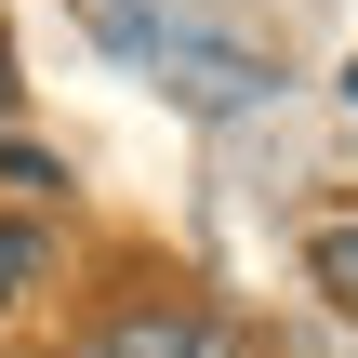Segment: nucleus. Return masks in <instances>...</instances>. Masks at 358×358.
I'll list each match as a JSON object with an SVG mask.
<instances>
[{
    "label": "nucleus",
    "instance_id": "1",
    "mask_svg": "<svg viewBox=\"0 0 358 358\" xmlns=\"http://www.w3.org/2000/svg\"><path fill=\"white\" fill-rule=\"evenodd\" d=\"M146 66L173 80V106H199V120H226V106H252L266 93V53H239V40H213V27H159L146 40Z\"/></svg>",
    "mask_w": 358,
    "mask_h": 358
},
{
    "label": "nucleus",
    "instance_id": "2",
    "mask_svg": "<svg viewBox=\"0 0 358 358\" xmlns=\"http://www.w3.org/2000/svg\"><path fill=\"white\" fill-rule=\"evenodd\" d=\"M93 358H239L199 306H120L106 332H93Z\"/></svg>",
    "mask_w": 358,
    "mask_h": 358
},
{
    "label": "nucleus",
    "instance_id": "3",
    "mask_svg": "<svg viewBox=\"0 0 358 358\" xmlns=\"http://www.w3.org/2000/svg\"><path fill=\"white\" fill-rule=\"evenodd\" d=\"M306 266H319V292H332V306H358V226H319V252H306Z\"/></svg>",
    "mask_w": 358,
    "mask_h": 358
},
{
    "label": "nucleus",
    "instance_id": "4",
    "mask_svg": "<svg viewBox=\"0 0 358 358\" xmlns=\"http://www.w3.org/2000/svg\"><path fill=\"white\" fill-rule=\"evenodd\" d=\"M27 279H40V226H0V306H13Z\"/></svg>",
    "mask_w": 358,
    "mask_h": 358
},
{
    "label": "nucleus",
    "instance_id": "5",
    "mask_svg": "<svg viewBox=\"0 0 358 358\" xmlns=\"http://www.w3.org/2000/svg\"><path fill=\"white\" fill-rule=\"evenodd\" d=\"M0 120H13V66H0Z\"/></svg>",
    "mask_w": 358,
    "mask_h": 358
},
{
    "label": "nucleus",
    "instance_id": "6",
    "mask_svg": "<svg viewBox=\"0 0 358 358\" xmlns=\"http://www.w3.org/2000/svg\"><path fill=\"white\" fill-rule=\"evenodd\" d=\"M345 106H358V66H345Z\"/></svg>",
    "mask_w": 358,
    "mask_h": 358
}]
</instances>
